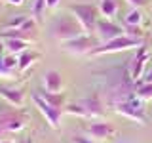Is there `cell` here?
Masks as SVG:
<instances>
[{"label": "cell", "instance_id": "cell-15", "mask_svg": "<svg viewBox=\"0 0 152 143\" xmlns=\"http://www.w3.org/2000/svg\"><path fill=\"white\" fill-rule=\"evenodd\" d=\"M97 8H99V13H101L104 19H112V17H116V13H118L116 0H99Z\"/></svg>", "mask_w": 152, "mask_h": 143}, {"label": "cell", "instance_id": "cell-5", "mask_svg": "<svg viewBox=\"0 0 152 143\" xmlns=\"http://www.w3.org/2000/svg\"><path fill=\"white\" fill-rule=\"evenodd\" d=\"M142 46V40L141 38H133V36H118L110 42H103L101 46H97L93 50L91 57H99V55H104V54H118V52H127V50H133V48H141Z\"/></svg>", "mask_w": 152, "mask_h": 143}, {"label": "cell", "instance_id": "cell-9", "mask_svg": "<svg viewBox=\"0 0 152 143\" xmlns=\"http://www.w3.org/2000/svg\"><path fill=\"white\" fill-rule=\"evenodd\" d=\"M95 35H97V38L103 44V42H110L118 36H124L126 35V29H122L120 25H116L114 21H110V19H99Z\"/></svg>", "mask_w": 152, "mask_h": 143}, {"label": "cell", "instance_id": "cell-29", "mask_svg": "<svg viewBox=\"0 0 152 143\" xmlns=\"http://www.w3.org/2000/svg\"><path fill=\"white\" fill-rule=\"evenodd\" d=\"M0 143H13L12 139H0Z\"/></svg>", "mask_w": 152, "mask_h": 143}, {"label": "cell", "instance_id": "cell-21", "mask_svg": "<svg viewBox=\"0 0 152 143\" xmlns=\"http://www.w3.org/2000/svg\"><path fill=\"white\" fill-rule=\"evenodd\" d=\"M27 19H28V17H25V15L15 17V19H10L6 25H4V29H21V27L27 23Z\"/></svg>", "mask_w": 152, "mask_h": 143}, {"label": "cell", "instance_id": "cell-28", "mask_svg": "<svg viewBox=\"0 0 152 143\" xmlns=\"http://www.w3.org/2000/svg\"><path fill=\"white\" fill-rule=\"evenodd\" d=\"M8 4H12V6H21L23 4V0H6Z\"/></svg>", "mask_w": 152, "mask_h": 143}, {"label": "cell", "instance_id": "cell-22", "mask_svg": "<svg viewBox=\"0 0 152 143\" xmlns=\"http://www.w3.org/2000/svg\"><path fill=\"white\" fill-rule=\"evenodd\" d=\"M13 74H15V71L6 67L4 59H0V76H2V78H13Z\"/></svg>", "mask_w": 152, "mask_h": 143}, {"label": "cell", "instance_id": "cell-2", "mask_svg": "<svg viewBox=\"0 0 152 143\" xmlns=\"http://www.w3.org/2000/svg\"><path fill=\"white\" fill-rule=\"evenodd\" d=\"M114 113L122 114V116L129 118V120L145 126L146 124V116H145V105H142V99H139L135 94L129 95L126 99H120V101H114L112 103Z\"/></svg>", "mask_w": 152, "mask_h": 143}, {"label": "cell", "instance_id": "cell-6", "mask_svg": "<svg viewBox=\"0 0 152 143\" xmlns=\"http://www.w3.org/2000/svg\"><path fill=\"white\" fill-rule=\"evenodd\" d=\"M97 46H101V40L95 38L91 35H82L74 40H69L63 44V50L66 52L69 55H74V57H80V55H91L93 50Z\"/></svg>", "mask_w": 152, "mask_h": 143}, {"label": "cell", "instance_id": "cell-8", "mask_svg": "<svg viewBox=\"0 0 152 143\" xmlns=\"http://www.w3.org/2000/svg\"><path fill=\"white\" fill-rule=\"evenodd\" d=\"M148 59H150L148 50H146L145 46L137 48L135 55H133V59L129 63V80H133V82H141L142 76H145V67H146V63H148Z\"/></svg>", "mask_w": 152, "mask_h": 143}, {"label": "cell", "instance_id": "cell-3", "mask_svg": "<svg viewBox=\"0 0 152 143\" xmlns=\"http://www.w3.org/2000/svg\"><path fill=\"white\" fill-rule=\"evenodd\" d=\"M69 12L76 17V21L82 25L86 31V35H91L97 29V21H99V8L93 4H70Z\"/></svg>", "mask_w": 152, "mask_h": 143}, {"label": "cell", "instance_id": "cell-1", "mask_svg": "<svg viewBox=\"0 0 152 143\" xmlns=\"http://www.w3.org/2000/svg\"><path fill=\"white\" fill-rule=\"evenodd\" d=\"M50 35L53 36L57 42L65 44V42H69V40H74V38L86 35V31L82 29V25L76 21V17L70 15V17H57L50 25Z\"/></svg>", "mask_w": 152, "mask_h": 143}, {"label": "cell", "instance_id": "cell-12", "mask_svg": "<svg viewBox=\"0 0 152 143\" xmlns=\"http://www.w3.org/2000/svg\"><path fill=\"white\" fill-rule=\"evenodd\" d=\"M44 90L46 92H51V94H61L63 92V76H61L59 71H48L44 74Z\"/></svg>", "mask_w": 152, "mask_h": 143}, {"label": "cell", "instance_id": "cell-30", "mask_svg": "<svg viewBox=\"0 0 152 143\" xmlns=\"http://www.w3.org/2000/svg\"><path fill=\"white\" fill-rule=\"evenodd\" d=\"M19 143H31V141H19Z\"/></svg>", "mask_w": 152, "mask_h": 143}, {"label": "cell", "instance_id": "cell-14", "mask_svg": "<svg viewBox=\"0 0 152 143\" xmlns=\"http://www.w3.org/2000/svg\"><path fill=\"white\" fill-rule=\"evenodd\" d=\"M42 59V54H38V52H23L21 55H19V65H17V71L19 73H25L27 69H31L34 63H38V61Z\"/></svg>", "mask_w": 152, "mask_h": 143}, {"label": "cell", "instance_id": "cell-13", "mask_svg": "<svg viewBox=\"0 0 152 143\" xmlns=\"http://www.w3.org/2000/svg\"><path fill=\"white\" fill-rule=\"evenodd\" d=\"M0 97H4L10 105L19 109L25 105V92L19 88H0Z\"/></svg>", "mask_w": 152, "mask_h": 143}, {"label": "cell", "instance_id": "cell-19", "mask_svg": "<svg viewBox=\"0 0 152 143\" xmlns=\"http://www.w3.org/2000/svg\"><path fill=\"white\" fill-rule=\"evenodd\" d=\"M142 12H141V8H131V12L126 15V25L127 27H141V23H142Z\"/></svg>", "mask_w": 152, "mask_h": 143}, {"label": "cell", "instance_id": "cell-27", "mask_svg": "<svg viewBox=\"0 0 152 143\" xmlns=\"http://www.w3.org/2000/svg\"><path fill=\"white\" fill-rule=\"evenodd\" d=\"M6 54H8V50H6V44H4V40L0 38V59H2V57L6 55Z\"/></svg>", "mask_w": 152, "mask_h": 143}, {"label": "cell", "instance_id": "cell-24", "mask_svg": "<svg viewBox=\"0 0 152 143\" xmlns=\"http://www.w3.org/2000/svg\"><path fill=\"white\" fill-rule=\"evenodd\" d=\"M127 4H129L131 8H142V6H146L148 4V0H126Z\"/></svg>", "mask_w": 152, "mask_h": 143}, {"label": "cell", "instance_id": "cell-7", "mask_svg": "<svg viewBox=\"0 0 152 143\" xmlns=\"http://www.w3.org/2000/svg\"><path fill=\"white\" fill-rule=\"evenodd\" d=\"M32 101H34V107L42 113V116L46 118V122L50 124V128L59 130L61 128V114H63V109H57V107H53V105H50L44 97H42L40 92L32 94Z\"/></svg>", "mask_w": 152, "mask_h": 143}, {"label": "cell", "instance_id": "cell-10", "mask_svg": "<svg viewBox=\"0 0 152 143\" xmlns=\"http://www.w3.org/2000/svg\"><path fill=\"white\" fill-rule=\"evenodd\" d=\"M86 133L89 136V139L93 141H101V139H108L116 133V128L110 122H93L86 128Z\"/></svg>", "mask_w": 152, "mask_h": 143}, {"label": "cell", "instance_id": "cell-4", "mask_svg": "<svg viewBox=\"0 0 152 143\" xmlns=\"http://www.w3.org/2000/svg\"><path fill=\"white\" fill-rule=\"evenodd\" d=\"M27 126V113L15 109H0V136L4 133H17Z\"/></svg>", "mask_w": 152, "mask_h": 143}, {"label": "cell", "instance_id": "cell-11", "mask_svg": "<svg viewBox=\"0 0 152 143\" xmlns=\"http://www.w3.org/2000/svg\"><path fill=\"white\" fill-rule=\"evenodd\" d=\"M80 105L84 107L86 111V118H103L104 116V109H103V103L99 101V97H86V99H80Z\"/></svg>", "mask_w": 152, "mask_h": 143}, {"label": "cell", "instance_id": "cell-25", "mask_svg": "<svg viewBox=\"0 0 152 143\" xmlns=\"http://www.w3.org/2000/svg\"><path fill=\"white\" fill-rule=\"evenodd\" d=\"M70 141H72V143H95L93 139H89V137H82V136H74Z\"/></svg>", "mask_w": 152, "mask_h": 143}, {"label": "cell", "instance_id": "cell-17", "mask_svg": "<svg viewBox=\"0 0 152 143\" xmlns=\"http://www.w3.org/2000/svg\"><path fill=\"white\" fill-rule=\"evenodd\" d=\"M42 97L46 99L50 105H53V107L57 109H65V105H66V97H65V94L61 92V94H51V92H42ZM65 113V111H63Z\"/></svg>", "mask_w": 152, "mask_h": 143}, {"label": "cell", "instance_id": "cell-20", "mask_svg": "<svg viewBox=\"0 0 152 143\" xmlns=\"http://www.w3.org/2000/svg\"><path fill=\"white\" fill-rule=\"evenodd\" d=\"M46 0H34V6H32V19H36V21H40L42 19V13H44L46 10Z\"/></svg>", "mask_w": 152, "mask_h": 143}, {"label": "cell", "instance_id": "cell-23", "mask_svg": "<svg viewBox=\"0 0 152 143\" xmlns=\"http://www.w3.org/2000/svg\"><path fill=\"white\" fill-rule=\"evenodd\" d=\"M126 35H127V36H133V38H141V40H142L145 32H142L141 27H127V25H126Z\"/></svg>", "mask_w": 152, "mask_h": 143}, {"label": "cell", "instance_id": "cell-16", "mask_svg": "<svg viewBox=\"0 0 152 143\" xmlns=\"http://www.w3.org/2000/svg\"><path fill=\"white\" fill-rule=\"evenodd\" d=\"M2 40H4V44H6L8 54L21 55L23 52L28 50V42H25V40H17V38H2Z\"/></svg>", "mask_w": 152, "mask_h": 143}, {"label": "cell", "instance_id": "cell-18", "mask_svg": "<svg viewBox=\"0 0 152 143\" xmlns=\"http://www.w3.org/2000/svg\"><path fill=\"white\" fill-rule=\"evenodd\" d=\"M135 95L139 99H142V101H152V82L141 80V82L135 86Z\"/></svg>", "mask_w": 152, "mask_h": 143}, {"label": "cell", "instance_id": "cell-26", "mask_svg": "<svg viewBox=\"0 0 152 143\" xmlns=\"http://www.w3.org/2000/svg\"><path fill=\"white\" fill-rule=\"evenodd\" d=\"M59 4H61V0H46V6L50 8V10H55Z\"/></svg>", "mask_w": 152, "mask_h": 143}]
</instances>
